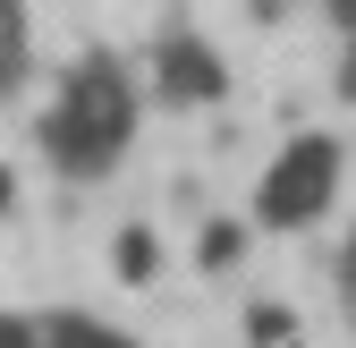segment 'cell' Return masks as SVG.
Returning <instances> with one entry per match:
<instances>
[{"label": "cell", "mask_w": 356, "mask_h": 348, "mask_svg": "<svg viewBox=\"0 0 356 348\" xmlns=\"http://www.w3.org/2000/svg\"><path fill=\"white\" fill-rule=\"evenodd\" d=\"M127 145H136V85H127V68L111 52H85L60 77L51 111H42V153L68 179H102Z\"/></svg>", "instance_id": "cell-1"}, {"label": "cell", "mask_w": 356, "mask_h": 348, "mask_svg": "<svg viewBox=\"0 0 356 348\" xmlns=\"http://www.w3.org/2000/svg\"><path fill=\"white\" fill-rule=\"evenodd\" d=\"M339 196V136H323V127H305V136H289L272 153V170H263V187H254V221L263 230H305V221H323Z\"/></svg>", "instance_id": "cell-2"}, {"label": "cell", "mask_w": 356, "mask_h": 348, "mask_svg": "<svg viewBox=\"0 0 356 348\" xmlns=\"http://www.w3.org/2000/svg\"><path fill=\"white\" fill-rule=\"evenodd\" d=\"M153 94H161L170 111H204V102L229 94V68H220V52H212L204 34L170 26V34L153 42Z\"/></svg>", "instance_id": "cell-3"}, {"label": "cell", "mask_w": 356, "mask_h": 348, "mask_svg": "<svg viewBox=\"0 0 356 348\" xmlns=\"http://www.w3.org/2000/svg\"><path fill=\"white\" fill-rule=\"evenodd\" d=\"M34 68V26H26V0H0V94H17Z\"/></svg>", "instance_id": "cell-4"}, {"label": "cell", "mask_w": 356, "mask_h": 348, "mask_svg": "<svg viewBox=\"0 0 356 348\" xmlns=\"http://www.w3.org/2000/svg\"><path fill=\"white\" fill-rule=\"evenodd\" d=\"M42 348H136V340L111 331L102 315H51V323H42Z\"/></svg>", "instance_id": "cell-5"}, {"label": "cell", "mask_w": 356, "mask_h": 348, "mask_svg": "<svg viewBox=\"0 0 356 348\" xmlns=\"http://www.w3.org/2000/svg\"><path fill=\"white\" fill-rule=\"evenodd\" d=\"M153 264H161L153 230H119V238H111V272H119V280H153Z\"/></svg>", "instance_id": "cell-6"}, {"label": "cell", "mask_w": 356, "mask_h": 348, "mask_svg": "<svg viewBox=\"0 0 356 348\" xmlns=\"http://www.w3.org/2000/svg\"><path fill=\"white\" fill-rule=\"evenodd\" d=\"M238 255H246V230L238 221H204V238H195V264L204 272H229Z\"/></svg>", "instance_id": "cell-7"}, {"label": "cell", "mask_w": 356, "mask_h": 348, "mask_svg": "<svg viewBox=\"0 0 356 348\" xmlns=\"http://www.w3.org/2000/svg\"><path fill=\"white\" fill-rule=\"evenodd\" d=\"M246 340H254V348H280V340H297V315L263 297V306H246Z\"/></svg>", "instance_id": "cell-8"}, {"label": "cell", "mask_w": 356, "mask_h": 348, "mask_svg": "<svg viewBox=\"0 0 356 348\" xmlns=\"http://www.w3.org/2000/svg\"><path fill=\"white\" fill-rule=\"evenodd\" d=\"M0 348H42V323H26V315H0Z\"/></svg>", "instance_id": "cell-9"}, {"label": "cell", "mask_w": 356, "mask_h": 348, "mask_svg": "<svg viewBox=\"0 0 356 348\" xmlns=\"http://www.w3.org/2000/svg\"><path fill=\"white\" fill-rule=\"evenodd\" d=\"M323 9L339 17V34H356V0H323Z\"/></svg>", "instance_id": "cell-10"}, {"label": "cell", "mask_w": 356, "mask_h": 348, "mask_svg": "<svg viewBox=\"0 0 356 348\" xmlns=\"http://www.w3.org/2000/svg\"><path fill=\"white\" fill-rule=\"evenodd\" d=\"M17 204V179H9V161H0V212H9Z\"/></svg>", "instance_id": "cell-11"}]
</instances>
